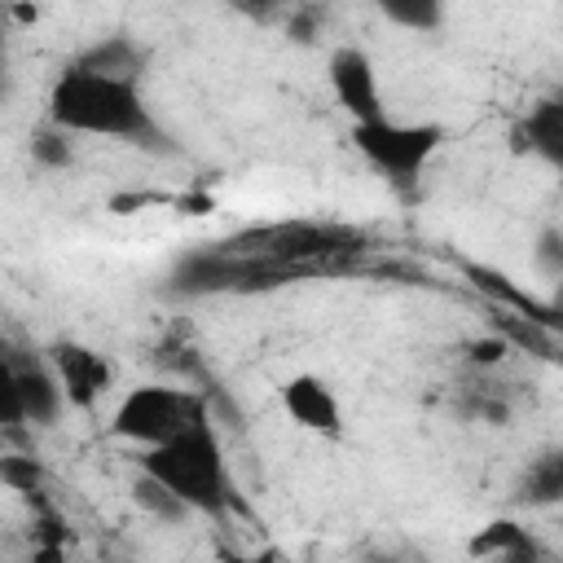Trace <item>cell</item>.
<instances>
[{"label": "cell", "instance_id": "obj_20", "mask_svg": "<svg viewBox=\"0 0 563 563\" xmlns=\"http://www.w3.org/2000/svg\"><path fill=\"white\" fill-rule=\"evenodd\" d=\"M31 158H35L40 167H48V172H66V167L75 163V145H70V132H62L57 123L40 128V132L31 136Z\"/></svg>", "mask_w": 563, "mask_h": 563}, {"label": "cell", "instance_id": "obj_4", "mask_svg": "<svg viewBox=\"0 0 563 563\" xmlns=\"http://www.w3.org/2000/svg\"><path fill=\"white\" fill-rule=\"evenodd\" d=\"M299 268H286L277 260L251 255V251H229V246H198L176 260L167 290L180 299H202V295H260L277 290L286 282H299Z\"/></svg>", "mask_w": 563, "mask_h": 563}, {"label": "cell", "instance_id": "obj_9", "mask_svg": "<svg viewBox=\"0 0 563 563\" xmlns=\"http://www.w3.org/2000/svg\"><path fill=\"white\" fill-rule=\"evenodd\" d=\"M9 356H13V374H18V396H22L26 427H53L62 418V409H66V396H62V383H57L53 365L40 361L26 347H13V343H9Z\"/></svg>", "mask_w": 563, "mask_h": 563}, {"label": "cell", "instance_id": "obj_25", "mask_svg": "<svg viewBox=\"0 0 563 563\" xmlns=\"http://www.w3.org/2000/svg\"><path fill=\"white\" fill-rule=\"evenodd\" d=\"M537 264H541L545 277H563V233L554 224L537 238Z\"/></svg>", "mask_w": 563, "mask_h": 563}, {"label": "cell", "instance_id": "obj_12", "mask_svg": "<svg viewBox=\"0 0 563 563\" xmlns=\"http://www.w3.org/2000/svg\"><path fill=\"white\" fill-rule=\"evenodd\" d=\"M462 273H466V282L488 299V308H506V312H519V317H532V321L559 330V308L532 299V295H528L519 282H510L501 268H493V264H471V260H466Z\"/></svg>", "mask_w": 563, "mask_h": 563}, {"label": "cell", "instance_id": "obj_3", "mask_svg": "<svg viewBox=\"0 0 563 563\" xmlns=\"http://www.w3.org/2000/svg\"><path fill=\"white\" fill-rule=\"evenodd\" d=\"M220 246L277 260L308 277L321 268H343L352 255H361L369 246V233L352 229V224H334V220H277V224H255V229L229 233V238H220Z\"/></svg>", "mask_w": 563, "mask_h": 563}, {"label": "cell", "instance_id": "obj_2", "mask_svg": "<svg viewBox=\"0 0 563 563\" xmlns=\"http://www.w3.org/2000/svg\"><path fill=\"white\" fill-rule=\"evenodd\" d=\"M141 471L163 479L194 515H224L229 506H238L216 418H202V422L176 431L172 440L150 444L141 457Z\"/></svg>", "mask_w": 563, "mask_h": 563}, {"label": "cell", "instance_id": "obj_10", "mask_svg": "<svg viewBox=\"0 0 563 563\" xmlns=\"http://www.w3.org/2000/svg\"><path fill=\"white\" fill-rule=\"evenodd\" d=\"M282 409H286L303 431H317V435H330V440L343 435L339 396H334V387H330L321 374H295V378L282 387Z\"/></svg>", "mask_w": 563, "mask_h": 563}, {"label": "cell", "instance_id": "obj_1", "mask_svg": "<svg viewBox=\"0 0 563 563\" xmlns=\"http://www.w3.org/2000/svg\"><path fill=\"white\" fill-rule=\"evenodd\" d=\"M48 123H57L62 132H79V136H114V141H132L145 150H163V128L150 114L141 84L136 79H119V75H97V70H79L66 66L53 88H48Z\"/></svg>", "mask_w": 563, "mask_h": 563}, {"label": "cell", "instance_id": "obj_7", "mask_svg": "<svg viewBox=\"0 0 563 563\" xmlns=\"http://www.w3.org/2000/svg\"><path fill=\"white\" fill-rule=\"evenodd\" d=\"M325 70H330V92L352 114V123H365V119L387 114L383 110V97H378V75H374V62H369L365 48L339 44L330 53V66Z\"/></svg>", "mask_w": 563, "mask_h": 563}, {"label": "cell", "instance_id": "obj_16", "mask_svg": "<svg viewBox=\"0 0 563 563\" xmlns=\"http://www.w3.org/2000/svg\"><path fill=\"white\" fill-rule=\"evenodd\" d=\"M563 497V453L545 449L541 457L528 462L523 479H519V501L528 506H554Z\"/></svg>", "mask_w": 563, "mask_h": 563}, {"label": "cell", "instance_id": "obj_26", "mask_svg": "<svg viewBox=\"0 0 563 563\" xmlns=\"http://www.w3.org/2000/svg\"><path fill=\"white\" fill-rule=\"evenodd\" d=\"M290 4H295V0H233V9L246 13L251 22H273V18H282Z\"/></svg>", "mask_w": 563, "mask_h": 563}, {"label": "cell", "instance_id": "obj_6", "mask_svg": "<svg viewBox=\"0 0 563 563\" xmlns=\"http://www.w3.org/2000/svg\"><path fill=\"white\" fill-rule=\"evenodd\" d=\"M211 418L207 413V391H194V387H176V383H145V387H132L114 418H110V431L119 440H132L141 449L150 444H163L172 440L176 431L194 427Z\"/></svg>", "mask_w": 563, "mask_h": 563}, {"label": "cell", "instance_id": "obj_5", "mask_svg": "<svg viewBox=\"0 0 563 563\" xmlns=\"http://www.w3.org/2000/svg\"><path fill=\"white\" fill-rule=\"evenodd\" d=\"M352 145L378 176H387V185H396L400 194H413L422 180V167L444 145V128L440 123H400V119L378 114V119L352 123Z\"/></svg>", "mask_w": 563, "mask_h": 563}, {"label": "cell", "instance_id": "obj_8", "mask_svg": "<svg viewBox=\"0 0 563 563\" xmlns=\"http://www.w3.org/2000/svg\"><path fill=\"white\" fill-rule=\"evenodd\" d=\"M48 365H53V374H57V383H62L66 405H75V409H92V405L106 396L110 378H114L110 361H106L101 352H92L88 343H75V339H62V343L53 347Z\"/></svg>", "mask_w": 563, "mask_h": 563}, {"label": "cell", "instance_id": "obj_27", "mask_svg": "<svg viewBox=\"0 0 563 563\" xmlns=\"http://www.w3.org/2000/svg\"><path fill=\"white\" fill-rule=\"evenodd\" d=\"M0 92H4V26H0Z\"/></svg>", "mask_w": 563, "mask_h": 563}, {"label": "cell", "instance_id": "obj_15", "mask_svg": "<svg viewBox=\"0 0 563 563\" xmlns=\"http://www.w3.org/2000/svg\"><path fill=\"white\" fill-rule=\"evenodd\" d=\"M488 330L501 334L510 347H523V352H537L541 361H554L559 356V334L532 317H519V312H506V308H488Z\"/></svg>", "mask_w": 563, "mask_h": 563}, {"label": "cell", "instance_id": "obj_19", "mask_svg": "<svg viewBox=\"0 0 563 563\" xmlns=\"http://www.w3.org/2000/svg\"><path fill=\"white\" fill-rule=\"evenodd\" d=\"M44 462L35 457V453H26V449H18V453H0V484L4 488H13V493H44Z\"/></svg>", "mask_w": 563, "mask_h": 563}, {"label": "cell", "instance_id": "obj_21", "mask_svg": "<svg viewBox=\"0 0 563 563\" xmlns=\"http://www.w3.org/2000/svg\"><path fill=\"white\" fill-rule=\"evenodd\" d=\"M0 427L9 435H18L26 427L22 418V396H18V374H13V356H9V343L0 339Z\"/></svg>", "mask_w": 563, "mask_h": 563}, {"label": "cell", "instance_id": "obj_28", "mask_svg": "<svg viewBox=\"0 0 563 563\" xmlns=\"http://www.w3.org/2000/svg\"><path fill=\"white\" fill-rule=\"evenodd\" d=\"M4 440H9V431H4V427H0V453H4Z\"/></svg>", "mask_w": 563, "mask_h": 563}, {"label": "cell", "instance_id": "obj_11", "mask_svg": "<svg viewBox=\"0 0 563 563\" xmlns=\"http://www.w3.org/2000/svg\"><path fill=\"white\" fill-rule=\"evenodd\" d=\"M510 150L515 154H532L550 167L563 163V101L559 97H541L515 128H510Z\"/></svg>", "mask_w": 563, "mask_h": 563}, {"label": "cell", "instance_id": "obj_13", "mask_svg": "<svg viewBox=\"0 0 563 563\" xmlns=\"http://www.w3.org/2000/svg\"><path fill=\"white\" fill-rule=\"evenodd\" d=\"M475 559H541L545 550L537 545V537L519 523V519H493V523H484L475 537H471V545H466Z\"/></svg>", "mask_w": 563, "mask_h": 563}, {"label": "cell", "instance_id": "obj_24", "mask_svg": "<svg viewBox=\"0 0 563 563\" xmlns=\"http://www.w3.org/2000/svg\"><path fill=\"white\" fill-rule=\"evenodd\" d=\"M321 18H325V13H321L317 4H299V0H295V4L286 9V35H290L295 44H312V40L321 35Z\"/></svg>", "mask_w": 563, "mask_h": 563}, {"label": "cell", "instance_id": "obj_18", "mask_svg": "<svg viewBox=\"0 0 563 563\" xmlns=\"http://www.w3.org/2000/svg\"><path fill=\"white\" fill-rule=\"evenodd\" d=\"M374 9L405 31H435L444 22V0H374Z\"/></svg>", "mask_w": 563, "mask_h": 563}, {"label": "cell", "instance_id": "obj_22", "mask_svg": "<svg viewBox=\"0 0 563 563\" xmlns=\"http://www.w3.org/2000/svg\"><path fill=\"white\" fill-rule=\"evenodd\" d=\"M158 365H167V369H176V374H185V378H207L198 347H189L180 334H167V339L158 343Z\"/></svg>", "mask_w": 563, "mask_h": 563}, {"label": "cell", "instance_id": "obj_14", "mask_svg": "<svg viewBox=\"0 0 563 563\" xmlns=\"http://www.w3.org/2000/svg\"><path fill=\"white\" fill-rule=\"evenodd\" d=\"M70 66L79 70H97V75H119V79H136L145 66V48L128 35H106L97 44H88Z\"/></svg>", "mask_w": 563, "mask_h": 563}, {"label": "cell", "instance_id": "obj_17", "mask_svg": "<svg viewBox=\"0 0 563 563\" xmlns=\"http://www.w3.org/2000/svg\"><path fill=\"white\" fill-rule=\"evenodd\" d=\"M132 501H136L141 515H150V519H158V523H180V519L194 515V510H189L163 479H154L150 471L136 475V484H132Z\"/></svg>", "mask_w": 563, "mask_h": 563}, {"label": "cell", "instance_id": "obj_23", "mask_svg": "<svg viewBox=\"0 0 563 563\" xmlns=\"http://www.w3.org/2000/svg\"><path fill=\"white\" fill-rule=\"evenodd\" d=\"M510 352H515V347H510L501 334H493V330L466 339V365H471V369H501Z\"/></svg>", "mask_w": 563, "mask_h": 563}]
</instances>
